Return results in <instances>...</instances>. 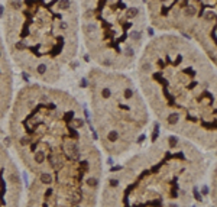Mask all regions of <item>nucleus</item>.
Instances as JSON below:
<instances>
[{
    "mask_svg": "<svg viewBox=\"0 0 217 207\" xmlns=\"http://www.w3.org/2000/svg\"><path fill=\"white\" fill-rule=\"evenodd\" d=\"M7 114L12 146L32 177L99 193L101 155L74 96L48 84H26Z\"/></svg>",
    "mask_w": 217,
    "mask_h": 207,
    "instance_id": "1",
    "label": "nucleus"
},
{
    "mask_svg": "<svg viewBox=\"0 0 217 207\" xmlns=\"http://www.w3.org/2000/svg\"><path fill=\"white\" fill-rule=\"evenodd\" d=\"M87 90L101 148L112 156L126 154L149 123L141 90L125 72L100 67L88 71Z\"/></svg>",
    "mask_w": 217,
    "mask_h": 207,
    "instance_id": "6",
    "label": "nucleus"
},
{
    "mask_svg": "<svg viewBox=\"0 0 217 207\" xmlns=\"http://www.w3.org/2000/svg\"><path fill=\"white\" fill-rule=\"evenodd\" d=\"M148 21L164 34L192 39L216 64L217 0H143Z\"/></svg>",
    "mask_w": 217,
    "mask_h": 207,
    "instance_id": "7",
    "label": "nucleus"
},
{
    "mask_svg": "<svg viewBox=\"0 0 217 207\" xmlns=\"http://www.w3.org/2000/svg\"><path fill=\"white\" fill-rule=\"evenodd\" d=\"M80 34L91 61L123 71L138 61L148 34L143 0H78Z\"/></svg>",
    "mask_w": 217,
    "mask_h": 207,
    "instance_id": "5",
    "label": "nucleus"
},
{
    "mask_svg": "<svg viewBox=\"0 0 217 207\" xmlns=\"http://www.w3.org/2000/svg\"><path fill=\"white\" fill-rule=\"evenodd\" d=\"M15 74L12 59L4 45L3 35L0 32V120L7 116L13 97H15Z\"/></svg>",
    "mask_w": 217,
    "mask_h": 207,
    "instance_id": "9",
    "label": "nucleus"
},
{
    "mask_svg": "<svg viewBox=\"0 0 217 207\" xmlns=\"http://www.w3.org/2000/svg\"><path fill=\"white\" fill-rule=\"evenodd\" d=\"M205 171L198 146L164 135L107 174L100 207H190Z\"/></svg>",
    "mask_w": 217,
    "mask_h": 207,
    "instance_id": "3",
    "label": "nucleus"
},
{
    "mask_svg": "<svg viewBox=\"0 0 217 207\" xmlns=\"http://www.w3.org/2000/svg\"><path fill=\"white\" fill-rule=\"evenodd\" d=\"M22 178L12 155L0 142V207H19Z\"/></svg>",
    "mask_w": 217,
    "mask_h": 207,
    "instance_id": "8",
    "label": "nucleus"
},
{
    "mask_svg": "<svg viewBox=\"0 0 217 207\" xmlns=\"http://www.w3.org/2000/svg\"><path fill=\"white\" fill-rule=\"evenodd\" d=\"M3 32L13 62L52 85L78 54V0H4Z\"/></svg>",
    "mask_w": 217,
    "mask_h": 207,
    "instance_id": "4",
    "label": "nucleus"
},
{
    "mask_svg": "<svg viewBox=\"0 0 217 207\" xmlns=\"http://www.w3.org/2000/svg\"><path fill=\"white\" fill-rule=\"evenodd\" d=\"M136 74L145 102L165 131L216 151V64L200 48L180 35H158L143 47Z\"/></svg>",
    "mask_w": 217,
    "mask_h": 207,
    "instance_id": "2",
    "label": "nucleus"
}]
</instances>
